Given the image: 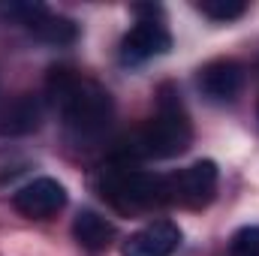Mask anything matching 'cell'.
Instances as JSON below:
<instances>
[{"label":"cell","mask_w":259,"mask_h":256,"mask_svg":"<svg viewBox=\"0 0 259 256\" xmlns=\"http://www.w3.org/2000/svg\"><path fill=\"white\" fill-rule=\"evenodd\" d=\"M106 193L118 205L148 208L169 199V181L151 172H115L106 181Z\"/></svg>","instance_id":"obj_3"},{"label":"cell","mask_w":259,"mask_h":256,"mask_svg":"<svg viewBox=\"0 0 259 256\" xmlns=\"http://www.w3.org/2000/svg\"><path fill=\"white\" fill-rule=\"evenodd\" d=\"M49 97L61 109L66 127L75 136H100L112 121V97L91 78L75 75L72 69H52Z\"/></svg>","instance_id":"obj_1"},{"label":"cell","mask_w":259,"mask_h":256,"mask_svg":"<svg viewBox=\"0 0 259 256\" xmlns=\"http://www.w3.org/2000/svg\"><path fill=\"white\" fill-rule=\"evenodd\" d=\"M72 235H75V241L81 244V247H88V250H106L109 244H112V238H115V226L103 217V214H97V211H81L78 217H75V223H72Z\"/></svg>","instance_id":"obj_9"},{"label":"cell","mask_w":259,"mask_h":256,"mask_svg":"<svg viewBox=\"0 0 259 256\" xmlns=\"http://www.w3.org/2000/svg\"><path fill=\"white\" fill-rule=\"evenodd\" d=\"M241 88H244V66L238 61L220 58V61H211L199 69V91L214 103L235 100L241 94Z\"/></svg>","instance_id":"obj_8"},{"label":"cell","mask_w":259,"mask_h":256,"mask_svg":"<svg viewBox=\"0 0 259 256\" xmlns=\"http://www.w3.org/2000/svg\"><path fill=\"white\" fill-rule=\"evenodd\" d=\"M12 205L18 214L33 217V220H46L52 214H58L66 205V190L55 178H33L30 184L18 187L12 196Z\"/></svg>","instance_id":"obj_5"},{"label":"cell","mask_w":259,"mask_h":256,"mask_svg":"<svg viewBox=\"0 0 259 256\" xmlns=\"http://www.w3.org/2000/svg\"><path fill=\"white\" fill-rule=\"evenodd\" d=\"M166 181H169V199H178L184 205H205L217 190V166L211 160H199Z\"/></svg>","instance_id":"obj_6"},{"label":"cell","mask_w":259,"mask_h":256,"mask_svg":"<svg viewBox=\"0 0 259 256\" xmlns=\"http://www.w3.org/2000/svg\"><path fill=\"white\" fill-rule=\"evenodd\" d=\"M178 244H181V229L172 220H154L124 241L121 256H172Z\"/></svg>","instance_id":"obj_7"},{"label":"cell","mask_w":259,"mask_h":256,"mask_svg":"<svg viewBox=\"0 0 259 256\" xmlns=\"http://www.w3.org/2000/svg\"><path fill=\"white\" fill-rule=\"evenodd\" d=\"M172 49V36L169 30L154 21V18H145L139 21L136 27H130L121 39V61L124 64H145L151 58H160Z\"/></svg>","instance_id":"obj_4"},{"label":"cell","mask_w":259,"mask_h":256,"mask_svg":"<svg viewBox=\"0 0 259 256\" xmlns=\"http://www.w3.org/2000/svg\"><path fill=\"white\" fill-rule=\"evenodd\" d=\"M30 33H33L36 39L49 42V46H72L75 36H78V27H75V21H69L64 15L46 12V15L30 27Z\"/></svg>","instance_id":"obj_11"},{"label":"cell","mask_w":259,"mask_h":256,"mask_svg":"<svg viewBox=\"0 0 259 256\" xmlns=\"http://www.w3.org/2000/svg\"><path fill=\"white\" fill-rule=\"evenodd\" d=\"M229 256H259V226H244L232 235Z\"/></svg>","instance_id":"obj_13"},{"label":"cell","mask_w":259,"mask_h":256,"mask_svg":"<svg viewBox=\"0 0 259 256\" xmlns=\"http://www.w3.org/2000/svg\"><path fill=\"white\" fill-rule=\"evenodd\" d=\"M39 118H42V112H39V103L33 100V97H15L6 109H3V115H0V133H6V136H24V133H33V130L39 127Z\"/></svg>","instance_id":"obj_10"},{"label":"cell","mask_w":259,"mask_h":256,"mask_svg":"<svg viewBox=\"0 0 259 256\" xmlns=\"http://www.w3.org/2000/svg\"><path fill=\"white\" fill-rule=\"evenodd\" d=\"M190 139H193V130H190V121L181 109V100L169 97V88H163L157 121H151L148 127H142L130 139L127 154L142 157V160H166V157L184 154L190 148Z\"/></svg>","instance_id":"obj_2"},{"label":"cell","mask_w":259,"mask_h":256,"mask_svg":"<svg viewBox=\"0 0 259 256\" xmlns=\"http://www.w3.org/2000/svg\"><path fill=\"white\" fill-rule=\"evenodd\" d=\"M196 9L214 21H232V18H241L247 12V3H241V0H202V3H196Z\"/></svg>","instance_id":"obj_12"}]
</instances>
